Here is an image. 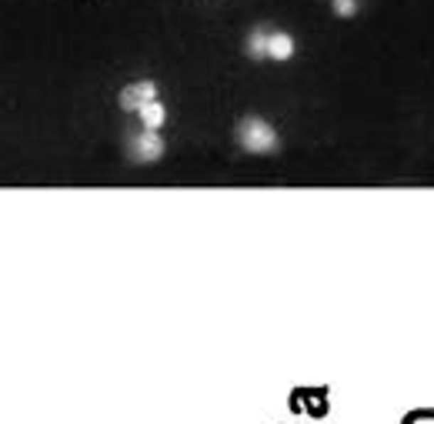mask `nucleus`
I'll list each match as a JSON object with an SVG mask.
<instances>
[{"mask_svg":"<svg viewBox=\"0 0 434 424\" xmlns=\"http://www.w3.org/2000/svg\"><path fill=\"white\" fill-rule=\"evenodd\" d=\"M331 7H334L337 17H354L358 14V0H331Z\"/></svg>","mask_w":434,"mask_h":424,"instance_id":"0eeeda50","label":"nucleus"},{"mask_svg":"<svg viewBox=\"0 0 434 424\" xmlns=\"http://www.w3.org/2000/svg\"><path fill=\"white\" fill-rule=\"evenodd\" d=\"M127 151H130V161L134 164H154V161H161L164 157L167 144H164L161 131H154V127H141V131L130 134Z\"/></svg>","mask_w":434,"mask_h":424,"instance_id":"f03ea898","label":"nucleus"},{"mask_svg":"<svg viewBox=\"0 0 434 424\" xmlns=\"http://www.w3.org/2000/svg\"><path fill=\"white\" fill-rule=\"evenodd\" d=\"M137 117H141L144 127H154V131H161L164 124H167V107H164L161 100L154 97L151 104H144V107L137 110Z\"/></svg>","mask_w":434,"mask_h":424,"instance_id":"39448f33","label":"nucleus"},{"mask_svg":"<svg viewBox=\"0 0 434 424\" xmlns=\"http://www.w3.org/2000/svg\"><path fill=\"white\" fill-rule=\"evenodd\" d=\"M268 33L271 31H260V27H254L248 37V57H254V60H264L268 57Z\"/></svg>","mask_w":434,"mask_h":424,"instance_id":"423d86ee","label":"nucleus"},{"mask_svg":"<svg viewBox=\"0 0 434 424\" xmlns=\"http://www.w3.org/2000/svg\"><path fill=\"white\" fill-rule=\"evenodd\" d=\"M157 97V84L154 80H134V84H127V88L117 94V104L120 110H127V114H137V110L144 107V104H151V100Z\"/></svg>","mask_w":434,"mask_h":424,"instance_id":"7ed1b4c3","label":"nucleus"},{"mask_svg":"<svg viewBox=\"0 0 434 424\" xmlns=\"http://www.w3.org/2000/svg\"><path fill=\"white\" fill-rule=\"evenodd\" d=\"M238 144L248 154H274L277 151V131L264 117H244L238 120V131H234Z\"/></svg>","mask_w":434,"mask_h":424,"instance_id":"f257e3e1","label":"nucleus"},{"mask_svg":"<svg viewBox=\"0 0 434 424\" xmlns=\"http://www.w3.org/2000/svg\"><path fill=\"white\" fill-rule=\"evenodd\" d=\"M268 57L271 60H291L294 57V37L284 31H271L268 33Z\"/></svg>","mask_w":434,"mask_h":424,"instance_id":"20e7f679","label":"nucleus"}]
</instances>
